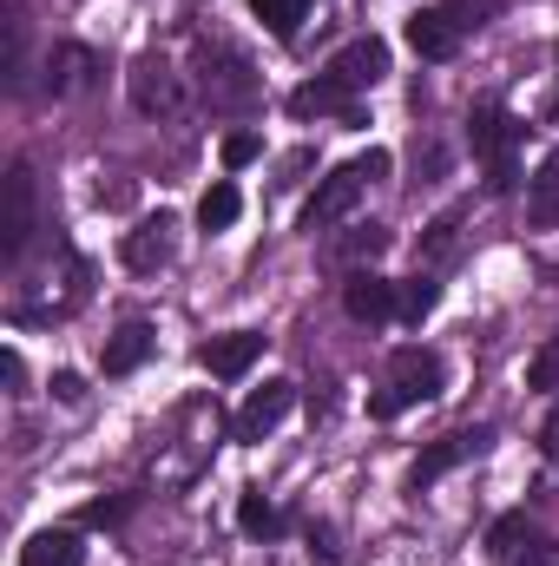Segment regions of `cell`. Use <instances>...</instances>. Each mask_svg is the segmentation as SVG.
I'll return each mask as SVG.
<instances>
[{"instance_id":"1","label":"cell","mask_w":559,"mask_h":566,"mask_svg":"<svg viewBox=\"0 0 559 566\" xmlns=\"http://www.w3.org/2000/svg\"><path fill=\"white\" fill-rule=\"evenodd\" d=\"M382 171H389V151H362V158L336 165V171L316 185V198L303 205V231H329V224H342V218L356 211L362 185H369V178H382Z\"/></svg>"},{"instance_id":"2","label":"cell","mask_w":559,"mask_h":566,"mask_svg":"<svg viewBox=\"0 0 559 566\" xmlns=\"http://www.w3.org/2000/svg\"><path fill=\"white\" fill-rule=\"evenodd\" d=\"M467 145L487 158V191H514L520 185V165H514V145H520V126L487 99V106H474V119H467Z\"/></svg>"},{"instance_id":"3","label":"cell","mask_w":559,"mask_h":566,"mask_svg":"<svg viewBox=\"0 0 559 566\" xmlns=\"http://www.w3.org/2000/svg\"><path fill=\"white\" fill-rule=\"evenodd\" d=\"M441 382H447V369H441L434 349H395V389H382V396L369 402V416H376V422H395L409 402L441 396Z\"/></svg>"},{"instance_id":"4","label":"cell","mask_w":559,"mask_h":566,"mask_svg":"<svg viewBox=\"0 0 559 566\" xmlns=\"http://www.w3.org/2000/svg\"><path fill=\"white\" fill-rule=\"evenodd\" d=\"M487 441H494V428H461V434H441L434 448H421V454H415V468H409V488H415V494H421V488H434L447 468H461V461H467V454H481Z\"/></svg>"},{"instance_id":"5","label":"cell","mask_w":559,"mask_h":566,"mask_svg":"<svg viewBox=\"0 0 559 566\" xmlns=\"http://www.w3.org/2000/svg\"><path fill=\"white\" fill-rule=\"evenodd\" d=\"M289 113H296V119H342V126H362V106L349 99V86H342L336 73L303 80V86L289 93Z\"/></svg>"},{"instance_id":"6","label":"cell","mask_w":559,"mask_h":566,"mask_svg":"<svg viewBox=\"0 0 559 566\" xmlns=\"http://www.w3.org/2000/svg\"><path fill=\"white\" fill-rule=\"evenodd\" d=\"M133 106L139 113H178L184 106V86H178V73L158 60V53H145V60H133Z\"/></svg>"},{"instance_id":"7","label":"cell","mask_w":559,"mask_h":566,"mask_svg":"<svg viewBox=\"0 0 559 566\" xmlns=\"http://www.w3.org/2000/svg\"><path fill=\"white\" fill-rule=\"evenodd\" d=\"M289 409H296V382H264V389H251V402L238 409V441H264Z\"/></svg>"},{"instance_id":"8","label":"cell","mask_w":559,"mask_h":566,"mask_svg":"<svg viewBox=\"0 0 559 566\" xmlns=\"http://www.w3.org/2000/svg\"><path fill=\"white\" fill-rule=\"evenodd\" d=\"M33 238V171L13 165L7 171V231H0V258H20Z\"/></svg>"},{"instance_id":"9","label":"cell","mask_w":559,"mask_h":566,"mask_svg":"<svg viewBox=\"0 0 559 566\" xmlns=\"http://www.w3.org/2000/svg\"><path fill=\"white\" fill-rule=\"evenodd\" d=\"M204 99H211L218 113H244V106L257 99V80H251V66H244L238 53H224V60H218V73L204 66Z\"/></svg>"},{"instance_id":"10","label":"cell","mask_w":559,"mask_h":566,"mask_svg":"<svg viewBox=\"0 0 559 566\" xmlns=\"http://www.w3.org/2000/svg\"><path fill=\"white\" fill-rule=\"evenodd\" d=\"M409 46H415L421 60H454L461 53V20L447 7H421L415 20H409Z\"/></svg>"},{"instance_id":"11","label":"cell","mask_w":559,"mask_h":566,"mask_svg":"<svg viewBox=\"0 0 559 566\" xmlns=\"http://www.w3.org/2000/svg\"><path fill=\"white\" fill-rule=\"evenodd\" d=\"M342 303H349L356 323H389L395 303H402V290H395L389 277H376V271H356V277L342 283Z\"/></svg>"},{"instance_id":"12","label":"cell","mask_w":559,"mask_h":566,"mask_svg":"<svg viewBox=\"0 0 559 566\" xmlns=\"http://www.w3.org/2000/svg\"><path fill=\"white\" fill-rule=\"evenodd\" d=\"M329 73H336L349 93H356V86H376V80L389 73V46H382L376 33H369V40H349V46L329 60Z\"/></svg>"},{"instance_id":"13","label":"cell","mask_w":559,"mask_h":566,"mask_svg":"<svg viewBox=\"0 0 559 566\" xmlns=\"http://www.w3.org/2000/svg\"><path fill=\"white\" fill-rule=\"evenodd\" d=\"M119 258H126V271H165L171 264V218L158 211V218H145L139 231H126Z\"/></svg>"},{"instance_id":"14","label":"cell","mask_w":559,"mask_h":566,"mask_svg":"<svg viewBox=\"0 0 559 566\" xmlns=\"http://www.w3.org/2000/svg\"><path fill=\"white\" fill-rule=\"evenodd\" d=\"M93 73H99L93 46H53L46 53V93H86Z\"/></svg>"},{"instance_id":"15","label":"cell","mask_w":559,"mask_h":566,"mask_svg":"<svg viewBox=\"0 0 559 566\" xmlns=\"http://www.w3.org/2000/svg\"><path fill=\"white\" fill-rule=\"evenodd\" d=\"M257 356H264V336H257V329H238V336H218V343L204 349V369L224 376V382H238Z\"/></svg>"},{"instance_id":"16","label":"cell","mask_w":559,"mask_h":566,"mask_svg":"<svg viewBox=\"0 0 559 566\" xmlns=\"http://www.w3.org/2000/svg\"><path fill=\"white\" fill-rule=\"evenodd\" d=\"M527 224L534 231H553L559 224V151H547L540 171L527 178Z\"/></svg>"},{"instance_id":"17","label":"cell","mask_w":559,"mask_h":566,"mask_svg":"<svg viewBox=\"0 0 559 566\" xmlns=\"http://www.w3.org/2000/svg\"><path fill=\"white\" fill-rule=\"evenodd\" d=\"M80 560H86V547H80L73 527H46L20 547V566H80Z\"/></svg>"},{"instance_id":"18","label":"cell","mask_w":559,"mask_h":566,"mask_svg":"<svg viewBox=\"0 0 559 566\" xmlns=\"http://www.w3.org/2000/svg\"><path fill=\"white\" fill-rule=\"evenodd\" d=\"M145 356H151V329H145V323H126V329H119V336L106 343L99 369H106V376H133Z\"/></svg>"},{"instance_id":"19","label":"cell","mask_w":559,"mask_h":566,"mask_svg":"<svg viewBox=\"0 0 559 566\" xmlns=\"http://www.w3.org/2000/svg\"><path fill=\"white\" fill-rule=\"evenodd\" d=\"M238 211H244V191H238V185H211V191L198 198V224H204V231H231Z\"/></svg>"},{"instance_id":"20","label":"cell","mask_w":559,"mask_h":566,"mask_svg":"<svg viewBox=\"0 0 559 566\" xmlns=\"http://www.w3.org/2000/svg\"><path fill=\"white\" fill-rule=\"evenodd\" d=\"M303 7L309 0H251V13L277 33V40H296V27H303Z\"/></svg>"},{"instance_id":"21","label":"cell","mask_w":559,"mask_h":566,"mask_svg":"<svg viewBox=\"0 0 559 566\" xmlns=\"http://www.w3.org/2000/svg\"><path fill=\"white\" fill-rule=\"evenodd\" d=\"M520 541H527V514H500V521L487 527V554H494V560H514Z\"/></svg>"},{"instance_id":"22","label":"cell","mask_w":559,"mask_h":566,"mask_svg":"<svg viewBox=\"0 0 559 566\" xmlns=\"http://www.w3.org/2000/svg\"><path fill=\"white\" fill-rule=\"evenodd\" d=\"M238 527L264 541V534H277V527H283V514L271 507V501H264V494H244V507H238Z\"/></svg>"},{"instance_id":"23","label":"cell","mask_w":559,"mask_h":566,"mask_svg":"<svg viewBox=\"0 0 559 566\" xmlns=\"http://www.w3.org/2000/svg\"><path fill=\"white\" fill-rule=\"evenodd\" d=\"M434 303H441V283L415 277V283H402V303H395V316H409V323H421V316H428Z\"/></svg>"},{"instance_id":"24","label":"cell","mask_w":559,"mask_h":566,"mask_svg":"<svg viewBox=\"0 0 559 566\" xmlns=\"http://www.w3.org/2000/svg\"><path fill=\"white\" fill-rule=\"evenodd\" d=\"M454 231H461V211H441V218L428 224V238H421V251H428V258H447V251H454Z\"/></svg>"},{"instance_id":"25","label":"cell","mask_w":559,"mask_h":566,"mask_svg":"<svg viewBox=\"0 0 559 566\" xmlns=\"http://www.w3.org/2000/svg\"><path fill=\"white\" fill-rule=\"evenodd\" d=\"M527 389H559V336L527 363Z\"/></svg>"},{"instance_id":"26","label":"cell","mask_w":559,"mask_h":566,"mask_svg":"<svg viewBox=\"0 0 559 566\" xmlns=\"http://www.w3.org/2000/svg\"><path fill=\"white\" fill-rule=\"evenodd\" d=\"M507 0H447V13L461 20V27H481V20H494Z\"/></svg>"},{"instance_id":"27","label":"cell","mask_w":559,"mask_h":566,"mask_svg":"<svg viewBox=\"0 0 559 566\" xmlns=\"http://www.w3.org/2000/svg\"><path fill=\"white\" fill-rule=\"evenodd\" d=\"M257 151H264V145H257V133H231V139H224V165H231V171H244Z\"/></svg>"},{"instance_id":"28","label":"cell","mask_w":559,"mask_h":566,"mask_svg":"<svg viewBox=\"0 0 559 566\" xmlns=\"http://www.w3.org/2000/svg\"><path fill=\"white\" fill-rule=\"evenodd\" d=\"M80 521H86V527H113V521H126V501H93Z\"/></svg>"},{"instance_id":"29","label":"cell","mask_w":559,"mask_h":566,"mask_svg":"<svg viewBox=\"0 0 559 566\" xmlns=\"http://www.w3.org/2000/svg\"><path fill=\"white\" fill-rule=\"evenodd\" d=\"M53 396L73 409V402H86V382H80V376H53Z\"/></svg>"},{"instance_id":"30","label":"cell","mask_w":559,"mask_h":566,"mask_svg":"<svg viewBox=\"0 0 559 566\" xmlns=\"http://www.w3.org/2000/svg\"><path fill=\"white\" fill-rule=\"evenodd\" d=\"M540 448H547V461L559 468V409L547 416V428H540Z\"/></svg>"},{"instance_id":"31","label":"cell","mask_w":559,"mask_h":566,"mask_svg":"<svg viewBox=\"0 0 559 566\" xmlns=\"http://www.w3.org/2000/svg\"><path fill=\"white\" fill-rule=\"evenodd\" d=\"M520 566H559V547H534V554H527Z\"/></svg>"},{"instance_id":"32","label":"cell","mask_w":559,"mask_h":566,"mask_svg":"<svg viewBox=\"0 0 559 566\" xmlns=\"http://www.w3.org/2000/svg\"><path fill=\"white\" fill-rule=\"evenodd\" d=\"M547 119H559V99H553V106H547Z\"/></svg>"},{"instance_id":"33","label":"cell","mask_w":559,"mask_h":566,"mask_svg":"<svg viewBox=\"0 0 559 566\" xmlns=\"http://www.w3.org/2000/svg\"><path fill=\"white\" fill-rule=\"evenodd\" d=\"M553 53H559V46H553Z\"/></svg>"}]
</instances>
